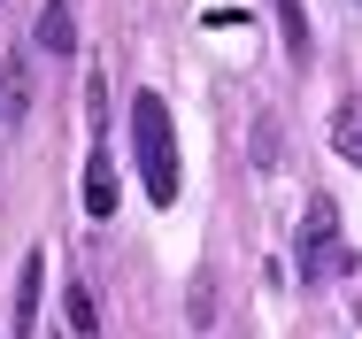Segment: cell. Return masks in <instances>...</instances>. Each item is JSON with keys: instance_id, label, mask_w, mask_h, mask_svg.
I'll return each mask as SVG.
<instances>
[{"instance_id": "obj_1", "label": "cell", "mask_w": 362, "mask_h": 339, "mask_svg": "<svg viewBox=\"0 0 362 339\" xmlns=\"http://www.w3.org/2000/svg\"><path fill=\"white\" fill-rule=\"evenodd\" d=\"M132 146H139V178H146V201H177L185 170H177V132H170V108L162 93H139L132 100Z\"/></svg>"}, {"instance_id": "obj_2", "label": "cell", "mask_w": 362, "mask_h": 339, "mask_svg": "<svg viewBox=\"0 0 362 339\" xmlns=\"http://www.w3.org/2000/svg\"><path fill=\"white\" fill-rule=\"evenodd\" d=\"M293 263H300V285H324V277L355 270V255H347V239H339V208H332V201H308V208H300Z\"/></svg>"}, {"instance_id": "obj_3", "label": "cell", "mask_w": 362, "mask_h": 339, "mask_svg": "<svg viewBox=\"0 0 362 339\" xmlns=\"http://www.w3.org/2000/svg\"><path fill=\"white\" fill-rule=\"evenodd\" d=\"M39 301H47V255L31 247L16 263V301H8V339H39Z\"/></svg>"}, {"instance_id": "obj_4", "label": "cell", "mask_w": 362, "mask_h": 339, "mask_svg": "<svg viewBox=\"0 0 362 339\" xmlns=\"http://www.w3.org/2000/svg\"><path fill=\"white\" fill-rule=\"evenodd\" d=\"M116 201H124V185H116V154L93 146V162H85V216H116Z\"/></svg>"}, {"instance_id": "obj_5", "label": "cell", "mask_w": 362, "mask_h": 339, "mask_svg": "<svg viewBox=\"0 0 362 339\" xmlns=\"http://www.w3.org/2000/svg\"><path fill=\"white\" fill-rule=\"evenodd\" d=\"M31 47H39V54H70V47H77V16H70V0H39Z\"/></svg>"}, {"instance_id": "obj_6", "label": "cell", "mask_w": 362, "mask_h": 339, "mask_svg": "<svg viewBox=\"0 0 362 339\" xmlns=\"http://www.w3.org/2000/svg\"><path fill=\"white\" fill-rule=\"evenodd\" d=\"M62 324H70V339H108L100 332V309H93V285H62Z\"/></svg>"}, {"instance_id": "obj_7", "label": "cell", "mask_w": 362, "mask_h": 339, "mask_svg": "<svg viewBox=\"0 0 362 339\" xmlns=\"http://www.w3.org/2000/svg\"><path fill=\"white\" fill-rule=\"evenodd\" d=\"M23 108H31V69H23V54L0 69V116L8 124H23Z\"/></svg>"}, {"instance_id": "obj_8", "label": "cell", "mask_w": 362, "mask_h": 339, "mask_svg": "<svg viewBox=\"0 0 362 339\" xmlns=\"http://www.w3.org/2000/svg\"><path fill=\"white\" fill-rule=\"evenodd\" d=\"M332 139H339V154L362 170V108H339V124H332Z\"/></svg>"}, {"instance_id": "obj_9", "label": "cell", "mask_w": 362, "mask_h": 339, "mask_svg": "<svg viewBox=\"0 0 362 339\" xmlns=\"http://www.w3.org/2000/svg\"><path fill=\"white\" fill-rule=\"evenodd\" d=\"M278 16H286V54L300 62V54H308V16H300V0H278Z\"/></svg>"}, {"instance_id": "obj_10", "label": "cell", "mask_w": 362, "mask_h": 339, "mask_svg": "<svg viewBox=\"0 0 362 339\" xmlns=\"http://www.w3.org/2000/svg\"><path fill=\"white\" fill-rule=\"evenodd\" d=\"M209 324H216V277L201 270L193 277V332H209Z\"/></svg>"}, {"instance_id": "obj_11", "label": "cell", "mask_w": 362, "mask_h": 339, "mask_svg": "<svg viewBox=\"0 0 362 339\" xmlns=\"http://www.w3.org/2000/svg\"><path fill=\"white\" fill-rule=\"evenodd\" d=\"M255 162H262V170L278 162V124H270V116H262V132H255Z\"/></svg>"}, {"instance_id": "obj_12", "label": "cell", "mask_w": 362, "mask_h": 339, "mask_svg": "<svg viewBox=\"0 0 362 339\" xmlns=\"http://www.w3.org/2000/svg\"><path fill=\"white\" fill-rule=\"evenodd\" d=\"M0 132H8V116H0Z\"/></svg>"}]
</instances>
